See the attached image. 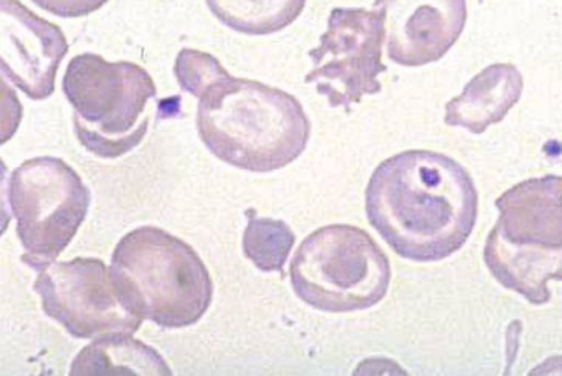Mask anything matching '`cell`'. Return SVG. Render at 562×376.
<instances>
[{
  "instance_id": "cell-12",
  "label": "cell",
  "mask_w": 562,
  "mask_h": 376,
  "mask_svg": "<svg viewBox=\"0 0 562 376\" xmlns=\"http://www.w3.org/2000/svg\"><path fill=\"white\" fill-rule=\"evenodd\" d=\"M484 263L505 289L535 306L550 302L551 279L562 281V248L513 243L497 225L484 244Z\"/></svg>"
},
{
  "instance_id": "cell-1",
  "label": "cell",
  "mask_w": 562,
  "mask_h": 376,
  "mask_svg": "<svg viewBox=\"0 0 562 376\" xmlns=\"http://www.w3.org/2000/svg\"><path fill=\"white\" fill-rule=\"evenodd\" d=\"M366 213L403 259L443 262L464 248L475 230L477 187L454 158L409 150L376 166L367 183Z\"/></svg>"
},
{
  "instance_id": "cell-11",
  "label": "cell",
  "mask_w": 562,
  "mask_h": 376,
  "mask_svg": "<svg viewBox=\"0 0 562 376\" xmlns=\"http://www.w3.org/2000/svg\"><path fill=\"white\" fill-rule=\"evenodd\" d=\"M497 228L513 243L562 248V176L532 177L495 200Z\"/></svg>"
},
{
  "instance_id": "cell-15",
  "label": "cell",
  "mask_w": 562,
  "mask_h": 376,
  "mask_svg": "<svg viewBox=\"0 0 562 376\" xmlns=\"http://www.w3.org/2000/svg\"><path fill=\"white\" fill-rule=\"evenodd\" d=\"M307 0H205L214 18L232 31L269 36L285 31L304 12Z\"/></svg>"
},
{
  "instance_id": "cell-17",
  "label": "cell",
  "mask_w": 562,
  "mask_h": 376,
  "mask_svg": "<svg viewBox=\"0 0 562 376\" xmlns=\"http://www.w3.org/2000/svg\"><path fill=\"white\" fill-rule=\"evenodd\" d=\"M173 74H176L181 90L198 99L202 98L209 86L226 79L229 75L213 55L196 49L179 51Z\"/></svg>"
},
{
  "instance_id": "cell-2",
  "label": "cell",
  "mask_w": 562,
  "mask_h": 376,
  "mask_svg": "<svg viewBox=\"0 0 562 376\" xmlns=\"http://www.w3.org/2000/svg\"><path fill=\"white\" fill-rule=\"evenodd\" d=\"M203 146L239 170H281L306 152L312 122L299 99L259 80L226 79L198 99Z\"/></svg>"
},
{
  "instance_id": "cell-7",
  "label": "cell",
  "mask_w": 562,
  "mask_h": 376,
  "mask_svg": "<svg viewBox=\"0 0 562 376\" xmlns=\"http://www.w3.org/2000/svg\"><path fill=\"white\" fill-rule=\"evenodd\" d=\"M384 42V19L379 10H331L328 29L310 51L313 69L306 75L307 85H315L318 96L328 99L334 109L350 110L366 96H376L382 90L380 75L385 71Z\"/></svg>"
},
{
  "instance_id": "cell-18",
  "label": "cell",
  "mask_w": 562,
  "mask_h": 376,
  "mask_svg": "<svg viewBox=\"0 0 562 376\" xmlns=\"http://www.w3.org/2000/svg\"><path fill=\"white\" fill-rule=\"evenodd\" d=\"M45 12L64 19L86 18L98 12L109 0H32Z\"/></svg>"
},
{
  "instance_id": "cell-13",
  "label": "cell",
  "mask_w": 562,
  "mask_h": 376,
  "mask_svg": "<svg viewBox=\"0 0 562 376\" xmlns=\"http://www.w3.org/2000/svg\"><path fill=\"white\" fill-rule=\"evenodd\" d=\"M524 93V77L513 64H492L465 85L464 91L446 104L443 122L483 134L502 123Z\"/></svg>"
},
{
  "instance_id": "cell-14",
  "label": "cell",
  "mask_w": 562,
  "mask_h": 376,
  "mask_svg": "<svg viewBox=\"0 0 562 376\" xmlns=\"http://www.w3.org/2000/svg\"><path fill=\"white\" fill-rule=\"evenodd\" d=\"M69 375H173L154 346L133 334L99 335L75 356Z\"/></svg>"
},
{
  "instance_id": "cell-16",
  "label": "cell",
  "mask_w": 562,
  "mask_h": 376,
  "mask_svg": "<svg viewBox=\"0 0 562 376\" xmlns=\"http://www.w3.org/2000/svg\"><path fill=\"white\" fill-rule=\"evenodd\" d=\"M248 224L243 235V252L263 273H281L293 252L294 231L283 220L263 219L248 211Z\"/></svg>"
},
{
  "instance_id": "cell-3",
  "label": "cell",
  "mask_w": 562,
  "mask_h": 376,
  "mask_svg": "<svg viewBox=\"0 0 562 376\" xmlns=\"http://www.w3.org/2000/svg\"><path fill=\"white\" fill-rule=\"evenodd\" d=\"M111 274L128 308L165 330L196 324L213 302V278L196 250L157 225L116 244Z\"/></svg>"
},
{
  "instance_id": "cell-5",
  "label": "cell",
  "mask_w": 562,
  "mask_h": 376,
  "mask_svg": "<svg viewBox=\"0 0 562 376\" xmlns=\"http://www.w3.org/2000/svg\"><path fill=\"white\" fill-rule=\"evenodd\" d=\"M296 297L324 313H352L384 300L392 263L366 230L330 224L310 233L291 262Z\"/></svg>"
},
{
  "instance_id": "cell-10",
  "label": "cell",
  "mask_w": 562,
  "mask_h": 376,
  "mask_svg": "<svg viewBox=\"0 0 562 376\" xmlns=\"http://www.w3.org/2000/svg\"><path fill=\"white\" fill-rule=\"evenodd\" d=\"M374 10L384 19L390 60L404 67L441 60L468 21L465 0H374Z\"/></svg>"
},
{
  "instance_id": "cell-6",
  "label": "cell",
  "mask_w": 562,
  "mask_h": 376,
  "mask_svg": "<svg viewBox=\"0 0 562 376\" xmlns=\"http://www.w3.org/2000/svg\"><path fill=\"white\" fill-rule=\"evenodd\" d=\"M8 206L25 250L21 262L43 270L64 254L85 224L90 188L58 157L29 158L8 179Z\"/></svg>"
},
{
  "instance_id": "cell-4",
  "label": "cell",
  "mask_w": 562,
  "mask_h": 376,
  "mask_svg": "<svg viewBox=\"0 0 562 376\" xmlns=\"http://www.w3.org/2000/svg\"><path fill=\"white\" fill-rule=\"evenodd\" d=\"M61 90L74 109L75 136L86 152L117 158L140 146L149 129V101L157 86L133 62H109L95 53L69 60Z\"/></svg>"
},
{
  "instance_id": "cell-9",
  "label": "cell",
  "mask_w": 562,
  "mask_h": 376,
  "mask_svg": "<svg viewBox=\"0 0 562 376\" xmlns=\"http://www.w3.org/2000/svg\"><path fill=\"white\" fill-rule=\"evenodd\" d=\"M69 43L60 26L42 19L19 0H0V69L26 98L55 93L56 74Z\"/></svg>"
},
{
  "instance_id": "cell-8",
  "label": "cell",
  "mask_w": 562,
  "mask_h": 376,
  "mask_svg": "<svg viewBox=\"0 0 562 376\" xmlns=\"http://www.w3.org/2000/svg\"><path fill=\"white\" fill-rule=\"evenodd\" d=\"M34 291L45 316L75 340L136 334L144 322L117 291L111 267L93 257H75L43 268L34 281Z\"/></svg>"
}]
</instances>
